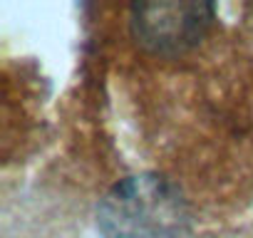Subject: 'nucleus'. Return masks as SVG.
Wrapping results in <instances>:
<instances>
[{
	"label": "nucleus",
	"mask_w": 253,
	"mask_h": 238,
	"mask_svg": "<svg viewBox=\"0 0 253 238\" xmlns=\"http://www.w3.org/2000/svg\"><path fill=\"white\" fill-rule=\"evenodd\" d=\"M97 228L104 238H181L189 228V208L169 179L137 174L102 196Z\"/></svg>",
	"instance_id": "obj_1"
},
{
	"label": "nucleus",
	"mask_w": 253,
	"mask_h": 238,
	"mask_svg": "<svg viewBox=\"0 0 253 238\" xmlns=\"http://www.w3.org/2000/svg\"><path fill=\"white\" fill-rule=\"evenodd\" d=\"M216 20L204 0H144L129 8V30L139 47L159 57H176L196 47Z\"/></svg>",
	"instance_id": "obj_2"
}]
</instances>
